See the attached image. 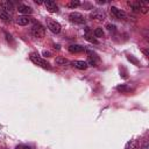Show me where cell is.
<instances>
[{
    "label": "cell",
    "instance_id": "ac0fdd59",
    "mask_svg": "<svg viewBox=\"0 0 149 149\" xmlns=\"http://www.w3.org/2000/svg\"><path fill=\"white\" fill-rule=\"evenodd\" d=\"M79 5H80V2H79V1H74V0H72V1H70L66 6H68V7H70V8H76V7H78Z\"/></svg>",
    "mask_w": 149,
    "mask_h": 149
},
{
    "label": "cell",
    "instance_id": "603a6c76",
    "mask_svg": "<svg viewBox=\"0 0 149 149\" xmlns=\"http://www.w3.org/2000/svg\"><path fill=\"white\" fill-rule=\"evenodd\" d=\"M142 52H143L146 56H149V52H148V50H146V49H142Z\"/></svg>",
    "mask_w": 149,
    "mask_h": 149
},
{
    "label": "cell",
    "instance_id": "3957f363",
    "mask_svg": "<svg viewBox=\"0 0 149 149\" xmlns=\"http://www.w3.org/2000/svg\"><path fill=\"white\" fill-rule=\"evenodd\" d=\"M69 19H70L71 22H74V23H79V24L85 23V17H84L80 13H77V12H72V13H70Z\"/></svg>",
    "mask_w": 149,
    "mask_h": 149
},
{
    "label": "cell",
    "instance_id": "e0dca14e",
    "mask_svg": "<svg viewBox=\"0 0 149 149\" xmlns=\"http://www.w3.org/2000/svg\"><path fill=\"white\" fill-rule=\"evenodd\" d=\"M136 147H137V142H136L135 140H133V141L128 142V144H127L126 149H136Z\"/></svg>",
    "mask_w": 149,
    "mask_h": 149
},
{
    "label": "cell",
    "instance_id": "9a60e30c",
    "mask_svg": "<svg viewBox=\"0 0 149 149\" xmlns=\"http://www.w3.org/2000/svg\"><path fill=\"white\" fill-rule=\"evenodd\" d=\"M116 90H118L119 92H121V93H127V92H129L132 88H130L129 86L125 85V84H121V85H118V86H116Z\"/></svg>",
    "mask_w": 149,
    "mask_h": 149
},
{
    "label": "cell",
    "instance_id": "7402d4cb",
    "mask_svg": "<svg viewBox=\"0 0 149 149\" xmlns=\"http://www.w3.org/2000/svg\"><path fill=\"white\" fill-rule=\"evenodd\" d=\"M5 36H6V38H7V41H8V42H9V41H12V35H10V34H8L7 31L5 33Z\"/></svg>",
    "mask_w": 149,
    "mask_h": 149
},
{
    "label": "cell",
    "instance_id": "ba28073f",
    "mask_svg": "<svg viewBox=\"0 0 149 149\" xmlns=\"http://www.w3.org/2000/svg\"><path fill=\"white\" fill-rule=\"evenodd\" d=\"M71 64L74 66V68H77V69H79V70H85V69H87V62H85V61H72L71 62Z\"/></svg>",
    "mask_w": 149,
    "mask_h": 149
},
{
    "label": "cell",
    "instance_id": "5bb4252c",
    "mask_svg": "<svg viewBox=\"0 0 149 149\" xmlns=\"http://www.w3.org/2000/svg\"><path fill=\"white\" fill-rule=\"evenodd\" d=\"M55 63H56L57 65L65 66V65H68L70 62H69V59H66V58H64V57H57V58L55 59Z\"/></svg>",
    "mask_w": 149,
    "mask_h": 149
},
{
    "label": "cell",
    "instance_id": "5b68a950",
    "mask_svg": "<svg viewBox=\"0 0 149 149\" xmlns=\"http://www.w3.org/2000/svg\"><path fill=\"white\" fill-rule=\"evenodd\" d=\"M48 28L51 33L54 34H58L61 31V24L57 22V21H54V20H50L48 22Z\"/></svg>",
    "mask_w": 149,
    "mask_h": 149
},
{
    "label": "cell",
    "instance_id": "2e32d148",
    "mask_svg": "<svg viewBox=\"0 0 149 149\" xmlns=\"http://www.w3.org/2000/svg\"><path fill=\"white\" fill-rule=\"evenodd\" d=\"M104 35H105V33H104L102 28H97L94 30V36L95 37H104Z\"/></svg>",
    "mask_w": 149,
    "mask_h": 149
},
{
    "label": "cell",
    "instance_id": "8992f818",
    "mask_svg": "<svg viewBox=\"0 0 149 149\" xmlns=\"http://www.w3.org/2000/svg\"><path fill=\"white\" fill-rule=\"evenodd\" d=\"M44 6H45L47 10H48V12H50V13H57V12H58V6L56 5V2H55V1L48 0V1H45V2H44Z\"/></svg>",
    "mask_w": 149,
    "mask_h": 149
},
{
    "label": "cell",
    "instance_id": "52a82bcc",
    "mask_svg": "<svg viewBox=\"0 0 149 149\" xmlns=\"http://www.w3.org/2000/svg\"><path fill=\"white\" fill-rule=\"evenodd\" d=\"M0 6H1V9L6 10V12H8V13L14 9V5H13V2L9 1V0H2V1H0Z\"/></svg>",
    "mask_w": 149,
    "mask_h": 149
},
{
    "label": "cell",
    "instance_id": "d4e9b609",
    "mask_svg": "<svg viewBox=\"0 0 149 149\" xmlns=\"http://www.w3.org/2000/svg\"><path fill=\"white\" fill-rule=\"evenodd\" d=\"M22 149H31V148H29V147H23Z\"/></svg>",
    "mask_w": 149,
    "mask_h": 149
},
{
    "label": "cell",
    "instance_id": "7c38bea8",
    "mask_svg": "<svg viewBox=\"0 0 149 149\" xmlns=\"http://www.w3.org/2000/svg\"><path fill=\"white\" fill-rule=\"evenodd\" d=\"M68 49H69L70 52H73V54H76V52H81V51L85 50V48H84L83 45H80V44H71V45H69Z\"/></svg>",
    "mask_w": 149,
    "mask_h": 149
},
{
    "label": "cell",
    "instance_id": "4fadbf2b",
    "mask_svg": "<svg viewBox=\"0 0 149 149\" xmlns=\"http://www.w3.org/2000/svg\"><path fill=\"white\" fill-rule=\"evenodd\" d=\"M0 19H1L2 21H5V22H10V21H12L10 14H9L8 12L3 10V9H0Z\"/></svg>",
    "mask_w": 149,
    "mask_h": 149
},
{
    "label": "cell",
    "instance_id": "9c48e42d",
    "mask_svg": "<svg viewBox=\"0 0 149 149\" xmlns=\"http://www.w3.org/2000/svg\"><path fill=\"white\" fill-rule=\"evenodd\" d=\"M90 17L92 20H97V21H102L105 20V14L101 13V12H98V10H94L90 14Z\"/></svg>",
    "mask_w": 149,
    "mask_h": 149
},
{
    "label": "cell",
    "instance_id": "6da1fadb",
    "mask_svg": "<svg viewBox=\"0 0 149 149\" xmlns=\"http://www.w3.org/2000/svg\"><path fill=\"white\" fill-rule=\"evenodd\" d=\"M30 33H31V35L34 36V37H36V38H42L43 36H44V33H45V28L41 24V23H34L33 26H31V28H30Z\"/></svg>",
    "mask_w": 149,
    "mask_h": 149
},
{
    "label": "cell",
    "instance_id": "d6986e66",
    "mask_svg": "<svg viewBox=\"0 0 149 149\" xmlns=\"http://www.w3.org/2000/svg\"><path fill=\"white\" fill-rule=\"evenodd\" d=\"M85 38H86L87 41H90V42H92V43H98V41H97L95 38H93L92 36H90L88 34H86V35H85Z\"/></svg>",
    "mask_w": 149,
    "mask_h": 149
},
{
    "label": "cell",
    "instance_id": "277c9868",
    "mask_svg": "<svg viewBox=\"0 0 149 149\" xmlns=\"http://www.w3.org/2000/svg\"><path fill=\"white\" fill-rule=\"evenodd\" d=\"M111 12H112V14H113L116 19H120V20H126V19H127V14H126L122 9H119V8L115 7V6H112V7H111Z\"/></svg>",
    "mask_w": 149,
    "mask_h": 149
},
{
    "label": "cell",
    "instance_id": "30bf717a",
    "mask_svg": "<svg viewBox=\"0 0 149 149\" xmlns=\"http://www.w3.org/2000/svg\"><path fill=\"white\" fill-rule=\"evenodd\" d=\"M30 17L28 15H22V16H19L16 19V23L20 24V26H27L29 22H30Z\"/></svg>",
    "mask_w": 149,
    "mask_h": 149
},
{
    "label": "cell",
    "instance_id": "8fae6325",
    "mask_svg": "<svg viewBox=\"0 0 149 149\" xmlns=\"http://www.w3.org/2000/svg\"><path fill=\"white\" fill-rule=\"evenodd\" d=\"M17 10H19L21 14H26V15H28V14H31V13H33L31 7H29V6H27V5H19Z\"/></svg>",
    "mask_w": 149,
    "mask_h": 149
},
{
    "label": "cell",
    "instance_id": "7a4b0ae2",
    "mask_svg": "<svg viewBox=\"0 0 149 149\" xmlns=\"http://www.w3.org/2000/svg\"><path fill=\"white\" fill-rule=\"evenodd\" d=\"M30 61H31L34 64H36V65H38V66H41V68H43V69H50V68H51L50 64H49L45 59H43L41 56H38L37 54H31V55H30Z\"/></svg>",
    "mask_w": 149,
    "mask_h": 149
},
{
    "label": "cell",
    "instance_id": "cb8c5ba5",
    "mask_svg": "<svg viewBox=\"0 0 149 149\" xmlns=\"http://www.w3.org/2000/svg\"><path fill=\"white\" fill-rule=\"evenodd\" d=\"M43 55H44V56H49V55H50V52H48V51H44V52H43Z\"/></svg>",
    "mask_w": 149,
    "mask_h": 149
},
{
    "label": "cell",
    "instance_id": "44dd1931",
    "mask_svg": "<svg viewBox=\"0 0 149 149\" xmlns=\"http://www.w3.org/2000/svg\"><path fill=\"white\" fill-rule=\"evenodd\" d=\"M106 27H107V29H108L109 31H114V30H115V26H114V24H107Z\"/></svg>",
    "mask_w": 149,
    "mask_h": 149
},
{
    "label": "cell",
    "instance_id": "ffe728a7",
    "mask_svg": "<svg viewBox=\"0 0 149 149\" xmlns=\"http://www.w3.org/2000/svg\"><path fill=\"white\" fill-rule=\"evenodd\" d=\"M128 59H129V61H130V62H133V63H134V64H136V65H137V64H139V61H137V59H136V58H134V57H133V56H128Z\"/></svg>",
    "mask_w": 149,
    "mask_h": 149
}]
</instances>
